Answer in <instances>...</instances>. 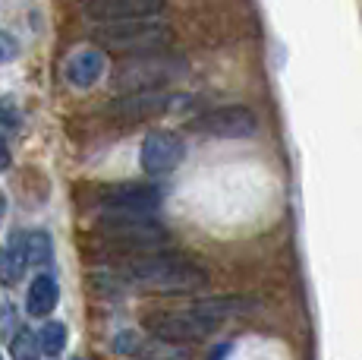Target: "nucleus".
Returning <instances> with one entry per match:
<instances>
[{
	"mask_svg": "<svg viewBox=\"0 0 362 360\" xmlns=\"http://www.w3.org/2000/svg\"><path fill=\"white\" fill-rule=\"evenodd\" d=\"M120 281L127 288L148 294H189L208 285L205 266L183 253H145L132 256L120 266Z\"/></svg>",
	"mask_w": 362,
	"mask_h": 360,
	"instance_id": "obj_1",
	"label": "nucleus"
},
{
	"mask_svg": "<svg viewBox=\"0 0 362 360\" xmlns=\"http://www.w3.org/2000/svg\"><path fill=\"white\" fill-rule=\"evenodd\" d=\"M246 303L236 297H214L199 300L189 310H155L145 316V329L164 344H192L208 338L224 320L243 313Z\"/></svg>",
	"mask_w": 362,
	"mask_h": 360,
	"instance_id": "obj_2",
	"label": "nucleus"
},
{
	"mask_svg": "<svg viewBox=\"0 0 362 360\" xmlns=\"http://www.w3.org/2000/svg\"><path fill=\"white\" fill-rule=\"evenodd\" d=\"M183 73H186V60L170 51L139 54V57H127L114 67V89H120L123 95L158 92L161 86L180 79Z\"/></svg>",
	"mask_w": 362,
	"mask_h": 360,
	"instance_id": "obj_3",
	"label": "nucleus"
},
{
	"mask_svg": "<svg viewBox=\"0 0 362 360\" xmlns=\"http://www.w3.org/2000/svg\"><path fill=\"white\" fill-rule=\"evenodd\" d=\"M92 38L98 41L104 51H120V54H129V57H139V54L164 51V47L170 45L173 32L161 19H139V23L98 26V29L92 32Z\"/></svg>",
	"mask_w": 362,
	"mask_h": 360,
	"instance_id": "obj_4",
	"label": "nucleus"
},
{
	"mask_svg": "<svg viewBox=\"0 0 362 360\" xmlns=\"http://www.w3.org/2000/svg\"><path fill=\"white\" fill-rule=\"evenodd\" d=\"M98 234L110 247L127 253H158L167 244V227L148 215H101Z\"/></svg>",
	"mask_w": 362,
	"mask_h": 360,
	"instance_id": "obj_5",
	"label": "nucleus"
},
{
	"mask_svg": "<svg viewBox=\"0 0 362 360\" xmlns=\"http://www.w3.org/2000/svg\"><path fill=\"white\" fill-rule=\"evenodd\" d=\"M189 127L202 136H214V140H246V136L255 133L259 120H255V114L249 108L224 105V108H211L205 114H199Z\"/></svg>",
	"mask_w": 362,
	"mask_h": 360,
	"instance_id": "obj_6",
	"label": "nucleus"
},
{
	"mask_svg": "<svg viewBox=\"0 0 362 360\" xmlns=\"http://www.w3.org/2000/svg\"><path fill=\"white\" fill-rule=\"evenodd\" d=\"M161 203V190L151 184H114L98 193L104 215H148Z\"/></svg>",
	"mask_w": 362,
	"mask_h": 360,
	"instance_id": "obj_7",
	"label": "nucleus"
},
{
	"mask_svg": "<svg viewBox=\"0 0 362 360\" xmlns=\"http://www.w3.org/2000/svg\"><path fill=\"white\" fill-rule=\"evenodd\" d=\"M183 155H186V142L180 140L177 133H170V130H155V133L145 136L139 162H142V171L148 177H164V174H170L173 168H180Z\"/></svg>",
	"mask_w": 362,
	"mask_h": 360,
	"instance_id": "obj_8",
	"label": "nucleus"
},
{
	"mask_svg": "<svg viewBox=\"0 0 362 360\" xmlns=\"http://www.w3.org/2000/svg\"><path fill=\"white\" fill-rule=\"evenodd\" d=\"M86 13L101 26L139 23V19H158L164 13V4L161 0H92L86 4Z\"/></svg>",
	"mask_w": 362,
	"mask_h": 360,
	"instance_id": "obj_9",
	"label": "nucleus"
},
{
	"mask_svg": "<svg viewBox=\"0 0 362 360\" xmlns=\"http://www.w3.org/2000/svg\"><path fill=\"white\" fill-rule=\"evenodd\" d=\"M173 108V99L164 92H136V95H120L117 101H110L107 114L117 117V120H148V117H158L164 111Z\"/></svg>",
	"mask_w": 362,
	"mask_h": 360,
	"instance_id": "obj_10",
	"label": "nucleus"
},
{
	"mask_svg": "<svg viewBox=\"0 0 362 360\" xmlns=\"http://www.w3.org/2000/svg\"><path fill=\"white\" fill-rule=\"evenodd\" d=\"M66 82L76 89H92L104 76V54L98 47H79L64 67Z\"/></svg>",
	"mask_w": 362,
	"mask_h": 360,
	"instance_id": "obj_11",
	"label": "nucleus"
},
{
	"mask_svg": "<svg viewBox=\"0 0 362 360\" xmlns=\"http://www.w3.org/2000/svg\"><path fill=\"white\" fill-rule=\"evenodd\" d=\"M60 288L54 281V275H38V279L29 285V297H25V310L32 316H47L54 307H57Z\"/></svg>",
	"mask_w": 362,
	"mask_h": 360,
	"instance_id": "obj_12",
	"label": "nucleus"
},
{
	"mask_svg": "<svg viewBox=\"0 0 362 360\" xmlns=\"http://www.w3.org/2000/svg\"><path fill=\"white\" fill-rule=\"evenodd\" d=\"M25 266H29V259H25V237H13L0 250V281L4 285H16Z\"/></svg>",
	"mask_w": 362,
	"mask_h": 360,
	"instance_id": "obj_13",
	"label": "nucleus"
},
{
	"mask_svg": "<svg viewBox=\"0 0 362 360\" xmlns=\"http://www.w3.org/2000/svg\"><path fill=\"white\" fill-rule=\"evenodd\" d=\"M38 344L47 357H60L66 348V325L64 322H47L45 329L38 332Z\"/></svg>",
	"mask_w": 362,
	"mask_h": 360,
	"instance_id": "obj_14",
	"label": "nucleus"
},
{
	"mask_svg": "<svg viewBox=\"0 0 362 360\" xmlns=\"http://www.w3.org/2000/svg\"><path fill=\"white\" fill-rule=\"evenodd\" d=\"M25 259L35 262V266H45V262H51V237L47 234H29L25 237Z\"/></svg>",
	"mask_w": 362,
	"mask_h": 360,
	"instance_id": "obj_15",
	"label": "nucleus"
},
{
	"mask_svg": "<svg viewBox=\"0 0 362 360\" xmlns=\"http://www.w3.org/2000/svg\"><path fill=\"white\" fill-rule=\"evenodd\" d=\"M0 123H4L6 130L19 127V111H16V99H13V95H4V99H0Z\"/></svg>",
	"mask_w": 362,
	"mask_h": 360,
	"instance_id": "obj_16",
	"label": "nucleus"
},
{
	"mask_svg": "<svg viewBox=\"0 0 362 360\" xmlns=\"http://www.w3.org/2000/svg\"><path fill=\"white\" fill-rule=\"evenodd\" d=\"M13 332H16V316H13L10 303H4L0 307V335H6L13 342Z\"/></svg>",
	"mask_w": 362,
	"mask_h": 360,
	"instance_id": "obj_17",
	"label": "nucleus"
},
{
	"mask_svg": "<svg viewBox=\"0 0 362 360\" xmlns=\"http://www.w3.org/2000/svg\"><path fill=\"white\" fill-rule=\"evenodd\" d=\"M13 57H16V38L0 32V64H6V60H13Z\"/></svg>",
	"mask_w": 362,
	"mask_h": 360,
	"instance_id": "obj_18",
	"label": "nucleus"
},
{
	"mask_svg": "<svg viewBox=\"0 0 362 360\" xmlns=\"http://www.w3.org/2000/svg\"><path fill=\"white\" fill-rule=\"evenodd\" d=\"M10 168V145H6V140L0 136V171Z\"/></svg>",
	"mask_w": 362,
	"mask_h": 360,
	"instance_id": "obj_19",
	"label": "nucleus"
},
{
	"mask_svg": "<svg viewBox=\"0 0 362 360\" xmlns=\"http://www.w3.org/2000/svg\"><path fill=\"white\" fill-rule=\"evenodd\" d=\"M0 218H4V193H0Z\"/></svg>",
	"mask_w": 362,
	"mask_h": 360,
	"instance_id": "obj_20",
	"label": "nucleus"
}]
</instances>
